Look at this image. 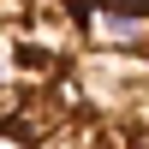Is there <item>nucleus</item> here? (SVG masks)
<instances>
[{
  "instance_id": "1",
  "label": "nucleus",
  "mask_w": 149,
  "mask_h": 149,
  "mask_svg": "<svg viewBox=\"0 0 149 149\" xmlns=\"http://www.w3.org/2000/svg\"><path fill=\"white\" fill-rule=\"evenodd\" d=\"M0 137L149 149V0H0Z\"/></svg>"
}]
</instances>
